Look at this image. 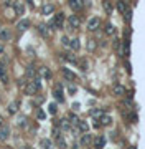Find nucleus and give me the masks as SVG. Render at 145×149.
<instances>
[{
    "label": "nucleus",
    "mask_w": 145,
    "mask_h": 149,
    "mask_svg": "<svg viewBox=\"0 0 145 149\" xmlns=\"http://www.w3.org/2000/svg\"><path fill=\"white\" fill-rule=\"evenodd\" d=\"M91 142H92V136L87 134V133H83L81 139H79V144H81V146H89Z\"/></svg>",
    "instance_id": "8"
},
{
    "label": "nucleus",
    "mask_w": 145,
    "mask_h": 149,
    "mask_svg": "<svg viewBox=\"0 0 145 149\" xmlns=\"http://www.w3.org/2000/svg\"><path fill=\"white\" fill-rule=\"evenodd\" d=\"M56 141H58V146H61V148H66V142H64V139H63V137H58Z\"/></svg>",
    "instance_id": "40"
},
{
    "label": "nucleus",
    "mask_w": 145,
    "mask_h": 149,
    "mask_svg": "<svg viewBox=\"0 0 145 149\" xmlns=\"http://www.w3.org/2000/svg\"><path fill=\"white\" fill-rule=\"evenodd\" d=\"M68 5L74 10V12H78L83 8V0H68Z\"/></svg>",
    "instance_id": "7"
},
{
    "label": "nucleus",
    "mask_w": 145,
    "mask_h": 149,
    "mask_svg": "<svg viewBox=\"0 0 145 149\" xmlns=\"http://www.w3.org/2000/svg\"><path fill=\"white\" fill-rule=\"evenodd\" d=\"M99 28H101V18L99 17H92L91 20L87 22V30L89 32H96Z\"/></svg>",
    "instance_id": "4"
},
{
    "label": "nucleus",
    "mask_w": 145,
    "mask_h": 149,
    "mask_svg": "<svg viewBox=\"0 0 145 149\" xmlns=\"http://www.w3.org/2000/svg\"><path fill=\"white\" fill-rule=\"evenodd\" d=\"M50 113H51V114H54V113H56V111H58V108H56V104H54V103H51V104H50Z\"/></svg>",
    "instance_id": "39"
},
{
    "label": "nucleus",
    "mask_w": 145,
    "mask_h": 149,
    "mask_svg": "<svg viewBox=\"0 0 145 149\" xmlns=\"http://www.w3.org/2000/svg\"><path fill=\"white\" fill-rule=\"evenodd\" d=\"M112 91H114V95H115V96H124L125 95V88L122 86V85H115Z\"/></svg>",
    "instance_id": "18"
},
{
    "label": "nucleus",
    "mask_w": 145,
    "mask_h": 149,
    "mask_svg": "<svg viewBox=\"0 0 145 149\" xmlns=\"http://www.w3.org/2000/svg\"><path fill=\"white\" fill-rule=\"evenodd\" d=\"M63 23H64V14H56L50 20V27L53 30H58V28H63Z\"/></svg>",
    "instance_id": "2"
},
{
    "label": "nucleus",
    "mask_w": 145,
    "mask_h": 149,
    "mask_svg": "<svg viewBox=\"0 0 145 149\" xmlns=\"http://www.w3.org/2000/svg\"><path fill=\"white\" fill-rule=\"evenodd\" d=\"M10 37H12V33H10V30H8V28H0V40H2V41L10 40Z\"/></svg>",
    "instance_id": "12"
},
{
    "label": "nucleus",
    "mask_w": 145,
    "mask_h": 149,
    "mask_svg": "<svg viewBox=\"0 0 145 149\" xmlns=\"http://www.w3.org/2000/svg\"><path fill=\"white\" fill-rule=\"evenodd\" d=\"M120 53H122V56H125V58L130 55V41H129V38L122 41V51H120Z\"/></svg>",
    "instance_id": "6"
},
{
    "label": "nucleus",
    "mask_w": 145,
    "mask_h": 149,
    "mask_svg": "<svg viewBox=\"0 0 145 149\" xmlns=\"http://www.w3.org/2000/svg\"><path fill=\"white\" fill-rule=\"evenodd\" d=\"M28 27H30V22L26 20V18H25V20H20V22H18V25H17V28H18L20 32H25Z\"/></svg>",
    "instance_id": "21"
},
{
    "label": "nucleus",
    "mask_w": 145,
    "mask_h": 149,
    "mask_svg": "<svg viewBox=\"0 0 145 149\" xmlns=\"http://www.w3.org/2000/svg\"><path fill=\"white\" fill-rule=\"evenodd\" d=\"M0 80H2V83H8V73H7V68L3 66V65H0Z\"/></svg>",
    "instance_id": "15"
},
{
    "label": "nucleus",
    "mask_w": 145,
    "mask_h": 149,
    "mask_svg": "<svg viewBox=\"0 0 145 149\" xmlns=\"http://www.w3.org/2000/svg\"><path fill=\"white\" fill-rule=\"evenodd\" d=\"M63 76H64L66 80H76V74L72 73L71 70H68V68H63Z\"/></svg>",
    "instance_id": "19"
},
{
    "label": "nucleus",
    "mask_w": 145,
    "mask_h": 149,
    "mask_svg": "<svg viewBox=\"0 0 145 149\" xmlns=\"http://www.w3.org/2000/svg\"><path fill=\"white\" fill-rule=\"evenodd\" d=\"M61 56H63L64 60H68V61H69V63H78V58H76L74 55H69V53H63V55H61Z\"/></svg>",
    "instance_id": "26"
},
{
    "label": "nucleus",
    "mask_w": 145,
    "mask_h": 149,
    "mask_svg": "<svg viewBox=\"0 0 145 149\" xmlns=\"http://www.w3.org/2000/svg\"><path fill=\"white\" fill-rule=\"evenodd\" d=\"M25 76L26 78H35V76H36V70H35V66H26Z\"/></svg>",
    "instance_id": "22"
},
{
    "label": "nucleus",
    "mask_w": 145,
    "mask_h": 149,
    "mask_svg": "<svg viewBox=\"0 0 145 149\" xmlns=\"http://www.w3.org/2000/svg\"><path fill=\"white\" fill-rule=\"evenodd\" d=\"M53 136H54V139L61 137V131H59V128H54V129H53Z\"/></svg>",
    "instance_id": "37"
},
{
    "label": "nucleus",
    "mask_w": 145,
    "mask_h": 149,
    "mask_svg": "<svg viewBox=\"0 0 145 149\" xmlns=\"http://www.w3.org/2000/svg\"><path fill=\"white\" fill-rule=\"evenodd\" d=\"M40 146H41V148H51L53 146V142H51V139H41V141H40Z\"/></svg>",
    "instance_id": "29"
},
{
    "label": "nucleus",
    "mask_w": 145,
    "mask_h": 149,
    "mask_svg": "<svg viewBox=\"0 0 145 149\" xmlns=\"http://www.w3.org/2000/svg\"><path fill=\"white\" fill-rule=\"evenodd\" d=\"M18 126L20 128H26V118L25 116H21V118L18 119Z\"/></svg>",
    "instance_id": "35"
},
{
    "label": "nucleus",
    "mask_w": 145,
    "mask_h": 149,
    "mask_svg": "<svg viewBox=\"0 0 145 149\" xmlns=\"http://www.w3.org/2000/svg\"><path fill=\"white\" fill-rule=\"evenodd\" d=\"M127 8H129V7L125 5L124 0H119V2H117V10L120 12V14H125V12H127Z\"/></svg>",
    "instance_id": "25"
},
{
    "label": "nucleus",
    "mask_w": 145,
    "mask_h": 149,
    "mask_svg": "<svg viewBox=\"0 0 145 149\" xmlns=\"http://www.w3.org/2000/svg\"><path fill=\"white\" fill-rule=\"evenodd\" d=\"M53 12H54V5L50 3V2H46L45 5L41 7V14L43 15H50V14H53Z\"/></svg>",
    "instance_id": "9"
},
{
    "label": "nucleus",
    "mask_w": 145,
    "mask_h": 149,
    "mask_svg": "<svg viewBox=\"0 0 145 149\" xmlns=\"http://www.w3.org/2000/svg\"><path fill=\"white\" fill-rule=\"evenodd\" d=\"M58 124L61 126V129H64V131L71 129V121H69V119H59Z\"/></svg>",
    "instance_id": "20"
},
{
    "label": "nucleus",
    "mask_w": 145,
    "mask_h": 149,
    "mask_svg": "<svg viewBox=\"0 0 145 149\" xmlns=\"http://www.w3.org/2000/svg\"><path fill=\"white\" fill-rule=\"evenodd\" d=\"M124 106H125V108H129V109H132V108H134V101H132L130 98H125V100H124Z\"/></svg>",
    "instance_id": "33"
},
{
    "label": "nucleus",
    "mask_w": 145,
    "mask_h": 149,
    "mask_svg": "<svg viewBox=\"0 0 145 149\" xmlns=\"http://www.w3.org/2000/svg\"><path fill=\"white\" fill-rule=\"evenodd\" d=\"M96 47H97V45H96V40H89V41H87V50H89V51H94Z\"/></svg>",
    "instance_id": "32"
},
{
    "label": "nucleus",
    "mask_w": 145,
    "mask_h": 149,
    "mask_svg": "<svg viewBox=\"0 0 145 149\" xmlns=\"http://www.w3.org/2000/svg\"><path fill=\"white\" fill-rule=\"evenodd\" d=\"M0 126H3V119L2 118H0Z\"/></svg>",
    "instance_id": "44"
},
{
    "label": "nucleus",
    "mask_w": 145,
    "mask_h": 149,
    "mask_svg": "<svg viewBox=\"0 0 145 149\" xmlns=\"http://www.w3.org/2000/svg\"><path fill=\"white\" fill-rule=\"evenodd\" d=\"M79 66H81V70H83V71H86V70H87V61H86V60L79 61Z\"/></svg>",
    "instance_id": "38"
},
{
    "label": "nucleus",
    "mask_w": 145,
    "mask_h": 149,
    "mask_svg": "<svg viewBox=\"0 0 145 149\" xmlns=\"http://www.w3.org/2000/svg\"><path fill=\"white\" fill-rule=\"evenodd\" d=\"M3 53V47H2V45H0V55Z\"/></svg>",
    "instance_id": "43"
},
{
    "label": "nucleus",
    "mask_w": 145,
    "mask_h": 149,
    "mask_svg": "<svg viewBox=\"0 0 145 149\" xmlns=\"http://www.w3.org/2000/svg\"><path fill=\"white\" fill-rule=\"evenodd\" d=\"M40 78H36L35 76V81H32V83H26L25 85V93L26 95H30V96H33V95H36V91L40 89Z\"/></svg>",
    "instance_id": "1"
},
{
    "label": "nucleus",
    "mask_w": 145,
    "mask_h": 149,
    "mask_svg": "<svg viewBox=\"0 0 145 149\" xmlns=\"http://www.w3.org/2000/svg\"><path fill=\"white\" fill-rule=\"evenodd\" d=\"M18 104H20L18 101H13V103H10V104L7 106V111H8L10 114H15V113L18 111Z\"/></svg>",
    "instance_id": "17"
},
{
    "label": "nucleus",
    "mask_w": 145,
    "mask_h": 149,
    "mask_svg": "<svg viewBox=\"0 0 145 149\" xmlns=\"http://www.w3.org/2000/svg\"><path fill=\"white\" fill-rule=\"evenodd\" d=\"M38 32L43 35L45 38H48V37H50V27H48V25H45V23H40V25H38Z\"/></svg>",
    "instance_id": "11"
},
{
    "label": "nucleus",
    "mask_w": 145,
    "mask_h": 149,
    "mask_svg": "<svg viewBox=\"0 0 145 149\" xmlns=\"http://www.w3.org/2000/svg\"><path fill=\"white\" fill-rule=\"evenodd\" d=\"M97 121H101V126H109V124L112 123V118L109 114H102Z\"/></svg>",
    "instance_id": "16"
},
{
    "label": "nucleus",
    "mask_w": 145,
    "mask_h": 149,
    "mask_svg": "<svg viewBox=\"0 0 145 149\" xmlns=\"http://www.w3.org/2000/svg\"><path fill=\"white\" fill-rule=\"evenodd\" d=\"M13 8H15V14L17 15L25 14V3H23V2H15V3H13Z\"/></svg>",
    "instance_id": "10"
},
{
    "label": "nucleus",
    "mask_w": 145,
    "mask_h": 149,
    "mask_svg": "<svg viewBox=\"0 0 145 149\" xmlns=\"http://www.w3.org/2000/svg\"><path fill=\"white\" fill-rule=\"evenodd\" d=\"M38 118L40 119H45V113H43V111H38Z\"/></svg>",
    "instance_id": "42"
},
{
    "label": "nucleus",
    "mask_w": 145,
    "mask_h": 149,
    "mask_svg": "<svg viewBox=\"0 0 145 149\" xmlns=\"http://www.w3.org/2000/svg\"><path fill=\"white\" fill-rule=\"evenodd\" d=\"M69 121H71V126H78V123H79V119H78V116H74V114H71V116H69Z\"/></svg>",
    "instance_id": "34"
},
{
    "label": "nucleus",
    "mask_w": 145,
    "mask_h": 149,
    "mask_svg": "<svg viewBox=\"0 0 145 149\" xmlns=\"http://www.w3.org/2000/svg\"><path fill=\"white\" fill-rule=\"evenodd\" d=\"M102 114H104V111H102V109H91V116L94 118V119H99Z\"/></svg>",
    "instance_id": "27"
},
{
    "label": "nucleus",
    "mask_w": 145,
    "mask_h": 149,
    "mask_svg": "<svg viewBox=\"0 0 145 149\" xmlns=\"http://www.w3.org/2000/svg\"><path fill=\"white\" fill-rule=\"evenodd\" d=\"M8 136H10V128L8 126H0V141H7L8 139Z\"/></svg>",
    "instance_id": "5"
},
{
    "label": "nucleus",
    "mask_w": 145,
    "mask_h": 149,
    "mask_svg": "<svg viewBox=\"0 0 145 149\" xmlns=\"http://www.w3.org/2000/svg\"><path fill=\"white\" fill-rule=\"evenodd\" d=\"M40 74H41L43 78H46V80H50V78H51V71H50L46 66H41V68H40Z\"/></svg>",
    "instance_id": "23"
},
{
    "label": "nucleus",
    "mask_w": 145,
    "mask_h": 149,
    "mask_svg": "<svg viewBox=\"0 0 145 149\" xmlns=\"http://www.w3.org/2000/svg\"><path fill=\"white\" fill-rule=\"evenodd\" d=\"M53 95H54V98H56L59 103L64 101V98H63V88H61V85H58V86H56V89H54V93H53Z\"/></svg>",
    "instance_id": "13"
},
{
    "label": "nucleus",
    "mask_w": 145,
    "mask_h": 149,
    "mask_svg": "<svg viewBox=\"0 0 145 149\" xmlns=\"http://www.w3.org/2000/svg\"><path fill=\"white\" fill-rule=\"evenodd\" d=\"M124 15V18H125V22H130V15H132V12H130V8H127V12H125V14H122Z\"/></svg>",
    "instance_id": "36"
},
{
    "label": "nucleus",
    "mask_w": 145,
    "mask_h": 149,
    "mask_svg": "<svg viewBox=\"0 0 145 149\" xmlns=\"http://www.w3.org/2000/svg\"><path fill=\"white\" fill-rule=\"evenodd\" d=\"M104 146H105V137L104 136H97V137L94 139V148L101 149V148H104Z\"/></svg>",
    "instance_id": "14"
},
{
    "label": "nucleus",
    "mask_w": 145,
    "mask_h": 149,
    "mask_svg": "<svg viewBox=\"0 0 145 149\" xmlns=\"http://www.w3.org/2000/svg\"><path fill=\"white\" fill-rule=\"evenodd\" d=\"M102 5H104V10L107 12V14H111V12H112V3H111V0H104V2H102Z\"/></svg>",
    "instance_id": "30"
},
{
    "label": "nucleus",
    "mask_w": 145,
    "mask_h": 149,
    "mask_svg": "<svg viewBox=\"0 0 145 149\" xmlns=\"http://www.w3.org/2000/svg\"><path fill=\"white\" fill-rule=\"evenodd\" d=\"M69 47H71L72 50H79L81 43H79V40H78V38H72V40H69Z\"/></svg>",
    "instance_id": "28"
},
{
    "label": "nucleus",
    "mask_w": 145,
    "mask_h": 149,
    "mask_svg": "<svg viewBox=\"0 0 145 149\" xmlns=\"http://www.w3.org/2000/svg\"><path fill=\"white\" fill-rule=\"evenodd\" d=\"M78 129L81 131V133H87V131H89V124H87L86 121H79L78 123Z\"/></svg>",
    "instance_id": "24"
},
{
    "label": "nucleus",
    "mask_w": 145,
    "mask_h": 149,
    "mask_svg": "<svg viewBox=\"0 0 145 149\" xmlns=\"http://www.w3.org/2000/svg\"><path fill=\"white\" fill-rule=\"evenodd\" d=\"M61 41H63V45H64V47H69V38H68V37H63Z\"/></svg>",
    "instance_id": "41"
},
{
    "label": "nucleus",
    "mask_w": 145,
    "mask_h": 149,
    "mask_svg": "<svg viewBox=\"0 0 145 149\" xmlns=\"http://www.w3.org/2000/svg\"><path fill=\"white\" fill-rule=\"evenodd\" d=\"M79 25H81V18L78 15H71L68 18V28L69 30H76V28H79Z\"/></svg>",
    "instance_id": "3"
},
{
    "label": "nucleus",
    "mask_w": 145,
    "mask_h": 149,
    "mask_svg": "<svg viewBox=\"0 0 145 149\" xmlns=\"http://www.w3.org/2000/svg\"><path fill=\"white\" fill-rule=\"evenodd\" d=\"M104 32L107 35H112L114 32H115V28H114V25H112V23H107V25L104 27Z\"/></svg>",
    "instance_id": "31"
}]
</instances>
